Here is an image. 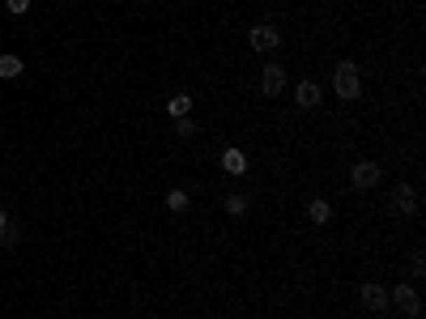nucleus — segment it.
<instances>
[{"label": "nucleus", "instance_id": "f257e3e1", "mask_svg": "<svg viewBox=\"0 0 426 319\" xmlns=\"http://www.w3.org/2000/svg\"><path fill=\"white\" fill-rule=\"evenodd\" d=\"M333 85H337V94H341L345 102H354V98L362 94V73H358V64H354V60H341L337 73H333Z\"/></svg>", "mask_w": 426, "mask_h": 319}, {"label": "nucleus", "instance_id": "f03ea898", "mask_svg": "<svg viewBox=\"0 0 426 319\" xmlns=\"http://www.w3.org/2000/svg\"><path fill=\"white\" fill-rule=\"evenodd\" d=\"M277 43H282V34H277V26H252V47L260 51H277Z\"/></svg>", "mask_w": 426, "mask_h": 319}, {"label": "nucleus", "instance_id": "7ed1b4c3", "mask_svg": "<svg viewBox=\"0 0 426 319\" xmlns=\"http://www.w3.org/2000/svg\"><path fill=\"white\" fill-rule=\"evenodd\" d=\"M260 90H264V98H273V94H282V90H286V73H282V64H264Z\"/></svg>", "mask_w": 426, "mask_h": 319}, {"label": "nucleus", "instance_id": "20e7f679", "mask_svg": "<svg viewBox=\"0 0 426 319\" xmlns=\"http://www.w3.org/2000/svg\"><path fill=\"white\" fill-rule=\"evenodd\" d=\"M376 183H380V166H376V162H358V166H354V187L366 192V187H376Z\"/></svg>", "mask_w": 426, "mask_h": 319}, {"label": "nucleus", "instance_id": "39448f33", "mask_svg": "<svg viewBox=\"0 0 426 319\" xmlns=\"http://www.w3.org/2000/svg\"><path fill=\"white\" fill-rule=\"evenodd\" d=\"M392 302H397V306H401L405 315H418V311H422V302H418V290H413V285H397Z\"/></svg>", "mask_w": 426, "mask_h": 319}, {"label": "nucleus", "instance_id": "423d86ee", "mask_svg": "<svg viewBox=\"0 0 426 319\" xmlns=\"http://www.w3.org/2000/svg\"><path fill=\"white\" fill-rule=\"evenodd\" d=\"M413 208H418V192H413V187H397V196H392V213L409 218Z\"/></svg>", "mask_w": 426, "mask_h": 319}, {"label": "nucleus", "instance_id": "0eeeda50", "mask_svg": "<svg viewBox=\"0 0 426 319\" xmlns=\"http://www.w3.org/2000/svg\"><path fill=\"white\" fill-rule=\"evenodd\" d=\"M362 302H366L371 311H384V306H388V294H384L376 281H366V285H362Z\"/></svg>", "mask_w": 426, "mask_h": 319}, {"label": "nucleus", "instance_id": "6e6552de", "mask_svg": "<svg viewBox=\"0 0 426 319\" xmlns=\"http://www.w3.org/2000/svg\"><path fill=\"white\" fill-rule=\"evenodd\" d=\"M320 98L324 94H320L315 81H298V106H320Z\"/></svg>", "mask_w": 426, "mask_h": 319}, {"label": "nucleus", "instance_id": "1a4fd4ad", "mask_svg": "<svg viewBox=\"0 0 426 319\" xmlns=\"http://www.w3.org/2000/svg\"><path fill=\"white\" fill-rule=\"evenodd\" d=\"M222 166H226L231 175H243V171H247V157H243L239 149H226V153H222Z\"/></svg>", "mask_w": 426, "mask_h": 319}, {"label": "nucleus", "instance_id": "9d476101", "mask_svg": "<svg viewBox=\"0 0 426 319\" xmlns=\"http://www.w3.org/2000/svg\"><path fill=\"white\" fill-rule=\"evenodd\" d=\"M9 243H18V226H13L9 213L0 208V247H9Z\"/></svg>", "mask_w": 426, "mask_h": 319}, {"label": "nucleus", "instance_id": "9b49d317", "mask_svg": "<svg viewBox=\"0 0 426 319\" xmlns=\"http://www.w3.org/2000/svg\"><path fill=\"white\" fill-rule=\"evenodd\" d=\"M307 218H311L315 226H324V222H329V200H311V208H307Z\"/></svg>", "mask_w": 426, "mask_h": 319}, {"label": "nucleus", "instance_id": "f8f14e48", "mask_svg": "<svg viewBox=\"0 0 426 319\" xmlns=\"http://www.w3.org/2000/svg\"><path fill=\"white\" fill-rule=\"evenodd\" d=\"M18 73H22V60H18V56H0V77L9 81V77H18Z\"/></svg>", "mask_w": 426, "mask_h": 319}, {"label": "nucleus", "instance_id": "ddd939ff", "mask_svg": "<svg viewBox=\"0 0 426 319\" xmlns=\"http://www.w3.org/2000/svg\"><path fill=\"white\" fill-rule=\"evenodd\" d=\"M188 111H192V98H188V94H179V98H171V115H179V120H184Z\"/></svg>", "mask_w": 426, "mask_h": 319}, {"label": "nucleus", "instance_id": "4468645a", "mask_svg": "<svg viewBox=\"0 0 426 319\" xmlns=\"http://www.w3.org/2000/svg\"><path fill=\"white\" fill-rule=\"evenodd\" d=\"M167 204H171L175 213H184V208H188V192H179V187H175V192H167Z\"/></svg>", "mask_w": 426, "mask_h": 319}, {"label": "nucleus", "instance_id": "2eb2a0df", "mask_svg": "<svg viewBox=\"0 0 426 319\" xmlns=\"http://www.w3.org/2000/svg\"><path fill=\"white\" fill-rule=\"evenodd\" d=\"M226 208L239 218V213H247V200H243V196H226Z\"/></svg>", "mask_w": 426, "mask_h": 319}, {"label": "nucleus", "instance_id": "dca6fc26", "mask_svg": "<svg viewBox=\"0 0 426 319\" xmlns=\"http://www.w3.org/2000/svg\"><path fill=\"white\" fill-rule=\"evenodd\" d=\"M409 269H413V277H422V273H426V264H422V251H413V260H409Z\"/></svg>", "mask_w": 426, "mask_h": 319}, {"label": "nucleus", "instance_id": "f3484780", "mask_svg": "<svg viewBox=\"0 0 426 319\" xmlns=\"http://www.w3.org/2000/svg\"><path fill=\"white\" fill-rule=\"evenodd\" d=\"M5 5H9V13H26V9H30V0H5Z\"/></svg>", "mask_w": 426, "mask_h": 319}]
</instances>
